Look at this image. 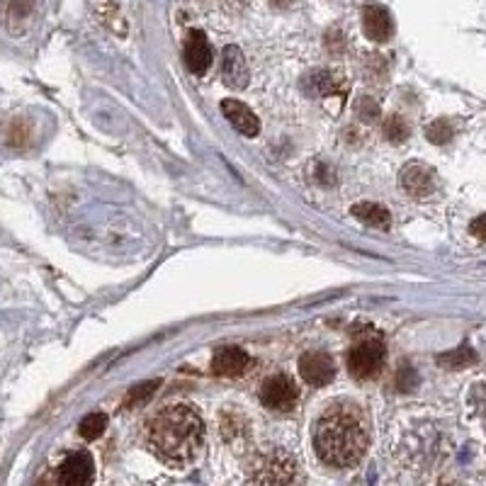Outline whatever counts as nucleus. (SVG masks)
<instances>
[{
	"instance_id": "obj_1",
	"label": "nucleus",
	"mask_w": 486,
	"mask_h": 486,
	"mask_svg": "<svg viewBox=\"0 0 486 486\" xmlns=\"http://www.w3.org/2000/svg\"><path fill=\"white\" fill-rule=\"evenodd\" d=\"M143 443L173 470H185L197 462L204 447V421L193 404H170L153 413L143 428Z\"/></svg>"
},
{
	"instance_id": "obj_2",
	"label": "nucleus",
	"mask_w": 486,
	"mask_h": 486,
	"mask_svg": "<svg viewBox=\"0 0 486 486\" xmlns=\"http://www.w3.org/2000/svg\"><path fill=\"white\" fill-rule=\"evenodd\" d=\"M314 450L326 467L351 470L369 450V423L360 406L335 402L314 423Z\"/></svg>"
},
{
	"instance_id": "obj_3",
	"label": "nucleus",
	"mask_w": 486,
	"mask_h": 486,
	"mask_svg": "<svg viewBox=\"0 0 486 486\" xmlns=\"http://www.w3.org/2000/svg\"><path fill=\"white\" fill-rule=\"evenodd\" d=\"M246 484L248 486H304L299 457L282 445L256 447L246 460Z\"/></svg>"
},
{
	"instance_id": "obj_4",
	"label": "nucleus",
	"mask_w": 486,
	"mask_h": 486,
	"mask_svg": "<svg viewBox=\"0 0 486 486\" xmlns=\"http://www.w3.org/2000/svg\"><path fill=\"white\" fill-rule=\"evenodd\" d=\"M385 358L386 351L382 338H378V335L360 338L348 352V372H351V378L360 379V382L378 378L385 368Z\"/></svg>"
},
{
	"instance_id": "obj_5",
	"label": "nucleus",
	"mask_w": 486,
	"mask_h": 486,
	"mask_svg": "<svg viewBox=\"0 0 486 486\" xmlns=\"http://www.w3.org/2000/svg\"><path fill=\"white\" fill-rule=\"evenodd\" d=\"M260 402L270 411H292L299 402V386L290 375H270L260 386Z\"/></svg>"
},
{
	"instance_id": "obj_6",
	"label": "nucleus",
	"mask_w": 486,
	"mask_h": 486,
	"mask_svg": "<svg viewBox=\"0 0 486 486\" xmlns=\"http://www.w3.org/2000/svg\"><path fill=\"white\" fill-rule=\"evenodd\" d=\"M95 479V462L88 450H76L61 462L56 486H91Z\"/></svg>"
},
{
	"instance_id": "obj_7",
	"label": "nucleus",
	"mask_w": 486,
	"mask_h": 486,
	"mask_svg": "<svg viewBox=\"0 0 486 486\" xmlns=\"http://www.w3.org/2000/svg\"><path fill=\"white\" fill-rule=\"evenodd\" d=\"M399 183H402L404 193L411 195L413 200H426L430 195L436 193V170L426 163H419L413 161L409 166H404L402 176H399Z\"/></svg>"
},
{
	"instance_id": "obj_8",
	"label": "nucleus",
	"mask_w": 486,
	"mask_h": 486,
	"mask_svg": "<svg viewBox=\"0 0 486 486\" xmlns=\"http://www.w3.org/2000/svg\"><path fill=\"white\" fill-rule=\"evenodd\" d=\"M299 375L307 385L326 386L335 378V362L328 352H304L299 358Z\"/></svg>"
},
{
	"instance_id": "obj_9",
	"label": "nucleus",
	"mask_w": 486,
	"mask_h": 486,
	"mask_svg": "<svg viewBox=\"0 0 486 486\" xmlns=\"http://www.w3.org/2000/svg\"><path fill=\"white\" fill-rule=\"evenodd\" d=\"M183 59L185 66L195 76H204L212 66V47L207 42V37L200 30H190L185 37L183 47Z\"/></svg>"
},
{
	"instance_id": "obj_10",
	"label": "nucleus",
	"mask_w": 486,
	"mask_h": 486,
	"mask_svg": "<svg viewBox=\"0 0 486 486\" xmlns=\"http://www.w3.org/2000/svg\"><path fill=\"white\" fill-rule=\"evenodd\" d=\"M251 369V355L236 345H224L212 358V372L219 378H241Z\"/></svg>"
},
{
	"instance_id": "obj_11",
	"label": "nucleus",
	"mask_w": 486,
	"mask_h": 486,
	"mask_svg": "<svg viewBox=\"0 0 486 486\" xmlns=\"http://www.w3.org/2000/svg\"><path fill=\"white\" fill-rule=\"evenodd\" d=\"M362 30L368 34V39L378 44H385L392 39L395 34V22H392V15L385 5H378V3H369L362 10Z\"/></svg>"
},
{
	"instance_id": "obj_12",
	"label": "nucleus",
	"mask_w": 486,
	"mask_h": 486,
	"mask_svg": "<svg viewBox=\"0 0 486 486\" xmlns=\"http://www.w3.org/2000/svg\"><path fill=\"white\" fill-rule=\"evenodd\" d=\"M248 64L243 59V51L234 44H229L224 54H221V81L234 88V91H243L248 85Z\"/></svg>"
},
{
	"instance_id": "obj_13",
	"label": "nucleus",
	"mask_w": 486,
	"mask_h": 486,
	"mask_svg": "<svg viewBox=\"0 0 486 486\" xmlns=\"http://www.w3.org/2000/svg\"><path fill=\"white\" fill-rule=\"evenodd\" d=\"M221 112H224V117L231 122L236 132L243 136H258L260 135V122L258 117L253 115L251 108L248 105H243L239 100H224L221 102Z\"/></svg>"
},
{
	"instance_id": "obj_14",
	"label": "nucleus",
	"mask_w": 486,
	"mask_h": 486,
	"mask_svg": "<svg viewBox=\"0 0 486 486\" xmlns=\"http://www.w3.org/2000/svg\"><path fill=\"white\" fill-rule=\"evenodd\" d=\"M304 92L311 98H324V95H334V92L343 91V78L334 74V71H314L304 78L302 83Z\"/></svg>"
},
{
	"instance_id": "obj_15",
	"label": "nucleus",
	"mask_w": 486,
	"mask_h": 486,
	"mask_svg": "<svg viewBox=\"0 0 486 486\" xmlns=\"http://www.w3.org/2000/svg\"><path fill=\"white\" fill-rule=\"evenodd\" d=\"M351 214L369 229H389V224H392L389 210L378 202H358L351 207Z\"/></svg>"
},
{
	"instance_id": "obj_16",
	"label": "nucleus",
	"mask_w": 486,
	"mask_h": 486,
	"mask_svg": "<svg viewBox=\"0 0 486 486\" xmlns=\"http://www.w3.org/2000/svg\"><path fill=\"white\" fill-rule=\"evenodd\" d=\"M221 436L227 440L229 445H239L243 447V440H248L251 438V430H248V423L243 419L241 413H231L227 411L224 416H221Z\"/></svg>"
},
{
	"instance_id": "obj_17",
	"label": "nucleus",
	"mask_w": 486,
	"mask_h": 486,
	"mask_svg": "<svg viewBox=\"0 0 486 486\" xmlns=\"http://www.w3.org/2000/svg\"><path fill=\"white\" fill-rule=\"evenodd\" d=\"M105 428H108V416L102 413V411H92L88 413L81 423H78V433L85 440H98V438L105 433Z\"/></svg>"
},
{
	"instance_id": "obj_18",
	"label": "nucleus",
	"mask_w": 486,
	"mask_h": 486,
	"mask_svg": "<svg viewBox=\"0 0 486 486\" xmlns=\"http://www.w3.org/2000/svg\"><path fill=\"white\" fill-rule=\"evenodd\" d=\"M161 386V379H146L142 385L132 386L129 392H126L125 399V409H135V406H142L143 402H149L153 395H156V389Z\"/></svg>"
},
{
	"instance_id": "obj_19",
	"label": "nucleus",
	"mask_w": 486,
	"mask_h": 486,
	"mask_svg": "<svg viewBox=\"0 0 486 486\" xmlns=\"http://www.w3.org/2000/svg\"><path fill=\"white\" fill-rule=\"evenodd\" d=\"M474 360H477V352L472 351V348H457V351L453 352H443V355L438 358V365L445 369H460L472 365Z\"/></svg>"
},
{
	"instance_id": "obj_20",
	"label": "nucleus",
	"mask_w": 486,
	"mask_h": 486,
	"mask_svg": "<svg viewBox=\"0 0 486 486\" xmlns=\"http://www.w3.org/2000/svg\"><path fill=\"white\" fill-rule=\"evenodd\" d=\"M411 129L409 125L404 122L399 115H392V117H386L385 122V136L389 139L392 143H404L406 139H409Z\"/></svg>"
},
{
	"instance_id": "obj_21",
	"label": "nucleus",
	"mask_w": 486,
	"mask_h": 486,
	"mask_svg": "<svg viewBox=\"0 0 486 486\" xmlns=\"http://www.w3.org/2000/svg\"><path fill=\"white\" fill-rule=\"evenodd\" d=\"M426 136H428V142H433V143L453 142L455 126L450 125L447 119H436L433 125L426 126Z\"/></svg>"
},
{
	"instance_id": "obj_22",
	"label": "nucleus",
	"mask_w": 486,
	"mask_h": 486,
	"mask_svg": "<svg viewBox=\"0 0 486 486\" xmlns=\"http://www.w3.org/2000/svg\"><path fill=\"white\" fill-rule=\"evenodd\" d=\"M355 112H358L360 122H375L379 117V105L372 98H360L355 105Z\"/></svg>"
},
{
	"instance_id": "obj_23",
	"label": "nucleus",
	"mask_w": 486,
	"mask_h": 486,
	"mask_svg": "<svg viewBox=\"0 0 486 486\" xmlns=\"http://www.w3.org/2000/svg\"><path fill=\"white\" fill-rule=\"evenodd\" d=\"M27 139H30V135H27L25 122L15 119V122H13V126H10L8 143H10V146H25Z\"/></svg>"
},
{
	"instance_id": "obj_24",
	"label": "nucleus",
	"mask_w": 486,
	"mask_h": 486,
	"mask_svg": "<svg viewBox=\"0 0 486 486\" xmlns=\"http://www.w3.org/2000/svg\"><path fill=\"white\" fill-rule=\"evenodd\" d=\"M413 385H416V372H413L409 365H404L402 372H399V389H402V392H409Z\"/></svg>"
},
{
	"instance_id": "obj_25",
	"label": "nucleus",
	"mask_w": 486,
	"mask_h": 486,
	"mask_svg": "<svg viewBox=\"0 0 486 486\" xmlns=\"http://www.w3.org/2000/svg\"><path fill=\"white\" fill-rule=\"evenodd\" d=\"M470 231L474 236H477L479 241L486 243V214H482V217H477V219H474V221H472Z\"/></svg>"
},
{
	"instance_id": "obj_26",
	"label": "nucleus",
	"mask_w": 486,
	"mask_h": 486,
	"mask_svg": "<svg viewBox=\"0 0 486 486\" xmlns=\"http://www.w3.org/2000/svg\"><path fill=\"white\" fill-rule=\"evenodd\" d=\"M34 5V0H13V5H10V13L13 15H20V17H25L30 10H32Z\"/></svg>"
},
{
	"instance_id": "obj_27",
	"label": "nucleus",
	"mask_w": 486,
	"mask_h": 486,
	"mask_svg": "<svg viewBox=\"0 0 486 486\" xmlns=\"http://www.w3.org/2000/svg\"><path fill=\"white\" fill-rule=\"evenodd\" d=\"M273 5L275 8H287V5H292V0H273Z\"/></svg>"
}]
</instances>
